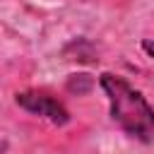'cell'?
I'll list each match as a JSON object with an SVG mask.
<instances>
[{
    "instance_id": "1",
    "label": "cell",
    "mask_w": 154,
    "mask_h": 154,
    "mask_svg": "<svg viewBox=\"0 0 154 154\" xmlns=\"http://www.w3.org/2000/svg\"><path fill=\"white\" fill-rule=\"evenodd\" d=\"M99 84L108 99L111 120L130 140L152 144L154 142V106L147 101V96L116 72H101Z\"/></svg>"
},
{
    "instance_id": "2",
    "label": "cell",
    "mask_w": 154,
    "mask_h": 154,
    "mask_svg": "<svg viewBox=\"0 0 154 154\" xmlns=\"http://www.w3.org/2000/svg\"><path fill=\"white\" fill-rule=\"evenodd\" d=\"M14 103L19 108H24L26 113L31 116H38L43 120H48L51 125H67L70 123V111L65 108L63 101H58L55 96L46 94V91H38V89H26V91H17L14 94Z\"/></svg>"
},
{
    "instance_id": "3",
    "label": "cell",
    "mask_w": 154,
    "mask_h": 154,
    "mask_svg": "<svg viewBox=\"0 0 154 154\" xmlns=\"http://www.w3.org/2000/svg\"><path fill=\"white\" fill-rule=\"evenodd\" d=\"M91 87H94V77H91V75H87V72L70 75V79H67V91L87 94V91H91Z\"/></svg>"
},
{
    "instance_id": "4",
    "label": "cell",
    "mask_w": 154,
    "mask_h": 154,
    "mask_svg": "<svg viewBox=\"0 0 154 154\" xmlns=\"http://www.w3.org/2000/svg\"><path fill=\"white\" fill-rule=\"evenodd\" d=\"M142 51H144L149 58H154V41H152V38H142Z\"/></svg>"
}]
</instances>
